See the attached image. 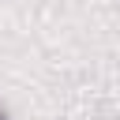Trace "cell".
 I'll use <instances>...</instances> for the list:
<instances>
[{"label": "cell", "mask_w": 120, "mask_h": 120, "mask_svg": "<svg viewBox=\"0 0 120 120\" xmlns=\"http://www.w3.org/2000/svg\"><path fill=\"white\" fill-rule=\"evenodd\" d=\"M0 120H11V112H8V109H4V105H0Z\"/></svg>", "instance_id": "obj_1"}]
</instances>
